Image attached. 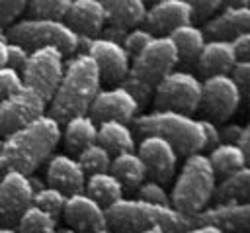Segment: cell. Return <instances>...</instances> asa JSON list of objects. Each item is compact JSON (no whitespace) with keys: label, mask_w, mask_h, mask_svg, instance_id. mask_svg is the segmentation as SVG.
<instances>
[{"label":"cell","mask_w":250,"mask_h":233,"mask_svg":"<svg viewBox=\"0 0 250 233\" xmlns=\"http://www.w3.org/2000/svg\"><path fill=\"white\" fill-rule=\"evenodd\" d=\"M62 137L64 143L70 151L78 153L80 149H84L86 145L98 141V123L92 116L88 114H78L72 116L64 121V129H62Z\"/></svg>","instance_id":"obj_27"},{"label":"cell","mask_w":250,"mask_h":233,"mask_svg":"<svg viewBox=\"0 0 250 233\" xmlns=\"http://www.w3.org/2000/svg\"><path fill=\"white\" fill-rule=\"evenodd\" d=\"M33 204L29 176L20 170H4L0 180V223L14 227L18 217Z\"/></svg>","instance_id":"obj_13"},{"label":"cell","mask_w":250,"mask_h":233,"mask_svg":"<svg viewBox=\"0 0 250 233\" xmlns=\"http://www.w3.org/2000/svg\"><path fill=\"white\" fill-rule=\"evenodd\" d=\"M4 33L8 41L20 43L27 51L43 45H53L61 49L62 55H74L78 51V33L64 20L31 16L12 23Z\"/></svg>","instance_id":"obj_7"},{"label":"cell","mask_w":250,"mask_h":233,"mask_svg":"<svg viewBox=\"0 0 250 233\" xmlns=\"http://www.w3.org/2000/svg\"><path fill=\"white\" fill-rule=\"evenodd\" d=\"M137 198L145 200V202H152V204H160V206H172L170 202V194L166 192V188L162 186V182L158 180H143L137 186Z\"/></svg>","instance_id":"obj_35"},{"label":"cell","mask_w":250,"mask_h":233,"mask_svg":"<svg viewBox=\"0 0 250 233\" xmlns=\"http://www.w3.org/2000/svg\"><path fill=\"white\" fill-rule=\"evenodd\" d=\"M102 74L96 61L84 53L76 51L68 63H64L62 78L51 96L49 116L55 117L59 123H64L68 117L78 114H88L94 96L100 90Z\"/></svg>","instance_id":"obj_2"},{"label":"cell","mask_w":250,"mask_h":233,"mask_svg":"<svg viewBox=\"0 0 250 233\" xmlns=\"http://www.w3.org/2000/svg\"><path fill=\"white\" fill-rule=\"evenodd\" d=\"M186 2L191 6L193 16L199 18V20L209 18V16L215 14V12L221 8V4H223V0H186Z\"/></svg>","instance_id":"obj_41"},{"label":"cell","mask_w":250,"mask_h":233,"mask_svg":"<svg viewBox=\"0 0 250 233\" xmlns=\"http://www.w3.org/2000/svg\"><path fill=\"white\" fill-rule=\"evenodd\" d=\"M229 41L232 45L236 61H250V31H242Z\"/></svg>","instance_id":"obj_42"},{"label":"cell","mask_w":250,"mask_h":233,"mask_svg":"<svg viewBox=\"0 0 250 233\" xmlns=\"http://www.w3.org/2000/svg\"><path fill=\"white\" fill-rule=\"evenodd\" d=\"M201 121V127H203V135H205V147H215L217 143H221V133H219V127L215 125L213 119H205V117H199Z\"/></svg>","instance_id":"obj_43"},{"label":"cell","mask_w":250,"mask_h":233,"mask_svg":"<svg viewBox=\"0 0 250 233\" xmlns=\"http://www.w3.org/2000/svg\"><path fill=\"white\" fill-rule=\"evenodd\" d=\"M84 192L90 194L104 208H107L109 204L123 198V186L109 170L88 174L86 182H84Z\"/></svg>","instance_id":"obj_29"},{"label":"cell","mask_w":250,"mask_h":233,"mask_svg":"<svg viewBox=\"0 0 250 233\" xmlns=\"http://www.w3.org/2000/svg\"><path fill=\"white\" fill-rule=\"evenodd\" d=\"M0 233H20L16 227H10V225H0Z\"/></svg>","instance_id":"obj_50"},{"label":"cell","mask_w":250,"mask_h":233,"mask_svg":"<svg viewBox=\"0 0 250 233\" xmlns=\"http://www.w3.org/2000/svg\"><path fill=\"white\" fill-rule=\"evenodd\" d=\"M66 23L78 33L94 37L105 25V12L100 0H72L66 12Z\"/></svg>","instance_id":"obj_20"},{"label":"cell","mask_w":250,"mask_h":233,"mask_svg":"<svg viewBox=\"0 0 250 233\" xmlns=\"http://www.w3.org/2000/svg\"><path fill=\"white\" fill-rule=\"evenodd\" d=\"M152 96L160 110L191 114L201 102V80L188 70H170L156 82Z\"/></svg>","instance_id":"obj_9"},{"label":"cell","mask_w":250,"mask_h":233,"mask_svg":"<svg viewBox=\"0 0 250 233\" xmlns=\"http://www.w3.org/2000/svg\"><path fill=\"white\" fill-rule=\"evenodd\" d=\"M178 61L180 57L172 39L168 35H154L137 55H133V63L121 86H125L139 106H143L152 98L156 82L166 72L174 70Z\"/></svg>","instance_id":"obj_4"},{"label":"cell","mask_w":250,"mask_h":233,"mask_svg":"<svg viewBox=\"0 0 250 233\" xmlns=\"http://www.w3.org/2000/svg\"><path fill=\"white\" fill-rule=\"evenodd\" d=\"M193 225H215L225 233L248 231L250 227V204L248 202H227L203 208L191 215Z\"/></svg>","instance_id":"obj_17"},{"label":"cell","mask_w":250,"mask_h":233,"mask_svg":"<svg viewBox=\"0 0 250 233\" xmlns=\"http://www.w3.org/2000/svg\"><path fill=\"white\" fill-rule=\"evenodd\" d=\"M236 233H248V231H236Z\"/></svg>","instance_id":"obj_54"},{"label":"cell","mask_w":250,"mask_h":233,"mask_svg":"<svg viewBox=\"0 0 250 233\" xmlns=\"http://www.w3.org/2000/svg\"><path fill=\"white\" fill-rule=\"evenodd\" d=\"M242 129H244V125H238V123H229V125H225L223 129H219L221 141H227V143H234V145H236V141H238Z\"/></svg>","instance_id":"obj_44"},{"label":"cell","mask_w":250,"mask_h":233,"mask_svg":"<svg viewBox=\"0 0 250 233\" xmlns=\"http://www.w3.org/2000/svg\"><path fill=\"white\" fill-rule=\"evenodd\" d=\"M229 74L234 80V84L238 86L242 98H246L250 92V61H236L232 65V69L229 70Z\"/></svg>","instance_id":"obj_38"},{"label":"cell","mask_w":250,"mask_h":233,"mask_svg":"<svg viewBox=\"0 0 250 233\" xmlns=\"http://www.w3.org/2000/svg\"><path fill=\"white\" fill-rule=\"evenodd\" d=\"M29 0H0V29L8 27L27 6Z\"/></svg>","instance_id":"obj_39"},{"label":"cell","mask_w":250,"mask_h":233,"mask_svg":"<svg viewBox=\"0 0 250 233\" xmlns=\"http://www.w3.org/2000/svg\"><path fill=\"white\" fill-rule=\"evenodd\" d=\"M139 110V102L133 98V94L125 86H111V88H100L90 104V116L96 121L104 119H121L131 121Z\"/></svg>","instance_id":"obj_15"},{"label":"cell","mask_w":250,"mask_h":233,"mask_svg":"<svg viewBox=\"0 0 250 233\" xmlns=\"http://www.w3.org/2000/svg\"><path fill=\"white\" fill-rule=\"evenodd\" d=\"M168 37L172 39V43H174V47H176V51H178V57H180L182 61H188V63L197 59V55H199L203 43L207 41V39H205L207 35L203 33V29H201L199 25L191 23V22L174 27V29L168 33Z\"/></svg>","instance_id":"obj_28"},{"label":"cell","mask_w":250,"mask_h":233,"mask_svg":"<svg viewBox=\"0 0 250 233\" xmlns=\"http://www.w3.org/2000/svg\"><path fill=\"white\" fill-rule=\"evenodd\" d=\"M250 27V10L248 6H227L217 16L209 18L203 33L211 39H232L234 35L248 31Z\"/></svg>","instance_id":"obj_21"},{"label":"cell","mask_w":250,"mask_h":233,"mask_svg":"<svg viewBox=\"0 0 250 233\" xmlns=\"http://www.w3.org/2000/svg\"><path fill=\"white\" fill-rule=\"evenodd\" d=\"M47 100L29 86H21L8 98L0 100V137L29 123L37 116L45 114Z\"/></svg>","instance_id":"obj_12"},{"label":"cell","mask_w":250,"mask_h":233,"mask_svg":"<svg viewBox=\"0 0 250 233\" xmlns=\"http://www.w3.org/2000/svg\"><path fill=\"white\" fill-rule=\"evenodd\" d=\"M0 149H2V137H0Z\"/></svg>","instance_id":"obj_55"},{"label":"cell","mask_w":250,"mask_h":233,"mask_svg":"<svg viewBox=\"0 0 250 233\" xmlns=\"http://www.w3.org/2000/svg\"><path fill=\"white\" fill-rule=\"evenodd\" d=\"M182 233H225V231L215 225H191Z\"/></svg>","instance_id":"obj_45"},{"label":"cell","mask_w":250,"mask_h":233,"mask_svg":"<svg viewBox=\"0 0 250 233\" xmlns=\"http://www.w3.org/2000/svg\"><path fill=\"white\" fill-rule=\"evenodd\" d=\"M215 174H229L234 172L242 166H246L248 157L244 155V151L240 147H236L234 143H227L221 141L215 147H211V153L207 155Z\"/></svg>","instance_id":"obj_30"},{"label":"cell","mask_w":250,"mask_h":233,"mask_svg":"<svg viewBox=\"0 0 250 233\" xmlns=\"http://www.w3.org/2000/svg\"><path fill=\"white\" fill-rule=\"evenodd\" d=\"M64 70V55L53 45H43L29 51V57L21 69L23 86L39 92L47 102L55 94Z\"/></svg>","instance_id":"obj_8"},{"label":"cell","mask_w":250,"mask_h":233,"mask_svg":"<svg viewBox=\"0 0 250 233\" xmlns=\"http://www.w3.org/2000/svg\"><path fill=\"white\" fill-rule=\"evenodd\" d=\"M27 176H29V184H31L33 192H37V190H41L43 186H47V182H43L39 176H33V174H27Z\"/></svg>","instance_id":"obj_47"},{"label":"cell","mask_w":250,"mask_h":233,"mask_svg":"<svg viewBox=\"0 0 250 233\" xmlns=\"http://www.w3.org/2000/svg\"><path fill=\"white\" fill-rule=\"evenodd\" d=\"M154 37V33H150L148 29H143V27H129L127 29V33L123 35V39H121V45L125 47V51L129 53V57H133V55H137L150 39Z\"/></svg>","instance_id":"obj_36"},{"label":"cell","mask_w":250,"mask_h":233,"mask_svg":"<svg viewBox=\"0 0 250 233\" xmlns=\"http://www.w3.org/2000/svg\"><path fill=\"white\" fill-rule=\"evenodd\" d=\"M6 53H8V37L4 29H0V67L6 65Z\"/></svg>","instance_id":"obj_46"},{"label":"cell","mask_w":250,"mask_h":233,"mask_svg":"<svg viewBox=\"0 0 250 233\" xmlns=\"http://www.w3.org/2000/svg\"><path fill=\"white\" fill-rule=\"evenodd\" d=\"M137 153L145 163L146 176L158 182H168L176 170L178 151L170 141L160 135H143L137 145Z\"/></svg>","instance_id":"obj_14"},{"label":"cell","mask_w":250,"mask_h":233,"mask_svg":"<svg viewBox=\"0 0 250 233\" xmlns=\"http://www.w3.org/2000/svg\"><path fill=\"white\" fill-rule=\"evenodd\" d=\"M197 69L201 74H223L232 69L236 63V55L232 51V45L229 39H209L203 43L199 55H197Z\"/></svg>","instance_id":"obj_22"},{"label":"cell","mask_w":250,"mask_h":233,"mask_svg":"<svg viewBox=\"0 0 250 233\" xmlns=\"http://www.w3.org/2000/svg\"><path fill=\"white\" fill-rule=\"evenodd\" d=\"M193 12L186 0H154L143 22L150 33H170L174 27L191 22Z\"/></svg>","instance_id":"obj_18"},{"label":"cell","mask_w":250,"mask_h":233,"mask_svg":"<svg viewBox=\"0 0 250 233\" xmlns=\"http://www.w3.org/2000/svg\"><path fill=\"white\" fill-rule=\"evenodd\" d=\"M27 57H29V51H27L23 45L8 41V53H6V65H8V67H12V69H16V70L21 72V69H23Z\"/></svg>","instance_id":"obj_40"},{"label":"cell","mask_w":250,"mask_h":233,"mask_svg":"<svg viewBox=\"0 0 250 233\" xmlns=\"http://www.w3.org/2000/svg\"><path fill=\"white\" fill-rule=\"evenodd\" d=\"M111 153L100 145L98 141L86 145L84 149L78 151V163L80 166L84 168L86 174H92V172H104V170H109V164H111Z\"/></svg>","instance_id":"obj_32"},{"label":"cell","mask_w":250,"mask_h":233,"mask_svg":"<svg viewBox=\"0 0 250 233\" xmlns=\"http://www.w3.org/2000/svg\"><path fill=\"white\" fill-rule=\"evenodd\" d=\"M2 172H4V170H2V168H0V180H2Z\"/></svg>","instance_id":"obj_53"},{"label":"cell","mask_w":250,"mask_h":233,"mask_svg":"<svg viewBox=\"0 0 250 233\" xmlns=\"http://www.w3.org/2000/svg\"><path fill=\"white\" fill-rule=\"evenodd\" d=\"M109 172L121 182L123 190H137V186L146 178V168L139 153L133 151H123L111 157Z\"/></svg>","instance_id":"obj_23"},{"label":"cell","mask_w":250,"mask_h":233,"mask_svg":"<svg viewBox=\"0 0 250 233\" xmlns=\"http://www.w3.org/2000/svg\"><path fill=\"white\" fill-rule=\"evenodd\" d=\"M250 196V168L242 166L234 172L225 174L221 182H215L213 188V200L215 204H227V202H248Z\"/></svg>","instance_id":"obj_25"},{"label":"cell","mask_w":250,"mask_h":233,"mask_svg":"<svg viewBox=\"0 0 250 233\" xmlns=\"http://www.w3.org/2000/svg\"><path fill=\"white\" fill-rule=\"evenodd\" d=\"M62 215L68 227L76 229L78 233H96L105 225V208L100 206L90 194L74 192L66 196Z\"/></svg>","instance_id":"obj_16"},{"label":"cell","mask_w":250,"mask_h":233,"mask_svg":"<svg viewBox=\"0 0 250 233\" xmlns=\"http://www.w3.org/2000/svg\"><path fill=\"white\" fill-rule=\"evenodd\" d=\"M137 233H166L162 227H146V229H141Z\"/></svg>","instance_id":"obj_49"},{"label":"cell","mask_w":250,"mask_h":233,"mask_svg":"<svg viewBox=\"0 0 250 233\" xmlns=\"http://www.w3.org/2000/svg\"><path fill=\"white\" fill-rule=\"evenodd\" d=\"M215 182L217 174L203 151L186 155V161L170 194L172 208L186 215L197 213L211 200Z\"/></svg>","instance_id":"obj_6"},{"label":"cell","mask_w":250,"mask_h":233,"mask_svg":"<svg viewBox=\"0 0 250 233\" xmlns=\"http://www.w3.org/2000/svg\"><path fill=\"white\" fill-rule=\"evenodd\" d=\"M135 129L141 135H160L174 145L182 155H191L205 149V135L199 117H193L184 112L160 110L143 114L131 119Z\"/></svg>","instance_id":"obj_5"},{"label":"cell","mask_w":250,"mask_h":233,"mask_svg":"<svg viewBox=\"0 0 250 233\" xmlns=\"http://www.w3.org/2000/svg\"><path fill=\"white\" fill-rule=\"evenodd\" d=\"M105 225L117 233H137L146 227H162L166 233H182L191 227V215L172 206L145 202L141 198H119L105 208Z\"/></svg>","instance_id":"obj_3"},{"label":"cell","mask_w":250,"mask_h":233,"mask_svg":"<svg viewBox=\"0 0 250 233\" xmlns=\"http://www.w3.org/2000/svg\"><path fill=\"white\" fill-rule=\"evenodd\" d=\"M240 102H242V94H240L238 86L234 84V80L230 78L229 72L209 74L201 82V102H199V106L203 108V112L209 117H213L217 121H223L238 110Z\"/></svg>","instance_id":"obj_11"},{"label":"cell","mask_w":250,"mask_h":233,"mask_svg":"<svg viewBox=\"0 0 250 233\" xmlns=\"http://www.w3.org/2000/svg\"><path fill=\"white\" fill-rule=\"evenodd\" d=\"M72 0H29V12L33 16L39 18H55V20H62L68 12Z\"/></svg>","instance_id":"obj_34"},{"label":"cell","mask_w":250,"mask_h":233,"mask_svg":"<svg viewBox=\"0 0 250 233\" xmlns=\"http://www.w3.org/2000/svg\"><path fill=\"white\" fill-rule=\"evenodd\" d=\"M96 233H117V231H113V229H109V227H102V229H98Z\"/></svg>","instance_id":"obj_52"},{"label":"cell","mask_w":250,"mask_h":233,"mask_svg":"<svg viewBox=\"0 0 250 233\" xmlns=\"http://www.w3.org/2000/svg\"><path fill=\"white\" fill-rule=\"evenodd\" d=\"M98 143L104 145L111 155H117L135 149V135L127 121L104 119L98 125Z\"/></svg>","instance_id":"obj_24"},{"label":"cell","mask_w":250,"mask_h":233,"mask_svg":"<svg viewBox=\"0 0 250 233\" xmlns=\"http://www.w3.org/2000/svg\"><path fill=\"white\" fill-rule=\"evenodd\" d=\"M86 182V172L80 166V163L66 155V153H55L47 161V184L62 190L66 196L74 192H82Z\"/></svg>","instance_id":"obj_19"},{"label":"cell","mask_w":250,"mask_h":233,"mask_svg":"<svg viewBox=\"0 0 250 233\" xmlns=\"http://www.w3.org/2000/svg\"><path fill=\"white\" fill-rule=\"evenodd\" d=\"M227 6H248V0H223Z\"/></svg>","instance_id":"obj_48"},{"label":"cell","mask_w":250,"mask_h":233,"mask_svg":"<svg viewBox=\"0 0 250 233\" xmlns=\"http://www.w3.org/2000/svg\"><path fill=\"white\" fill-rule=\"evenodd\" d=\"M152 2H154V0H152Z\"/></svg>","instance_id":"obj_56"},{"label":"cell","mask_w":250,"mask_h":233,"mask_svg":"<svg viewBox=\"0 0 250 233\" xmlns=\"http://www.w3.org/2000/svg\"><path fill=\"white\" fill-rule=\"evenodd\" d=\"M62 137L61 123L47 112L2 139L0 168L31 174L55 151Z\"/></svg>","instance_id":"obj_1"},{"label":"cell","mask_w":250,"mask_h":233,"mask_svg":"<svg viewBox=\"0 0 250 233\" xmlns=\"http://www.w3.org/2000/svg\"><path fill=\"white\" fill-rule=\"evenodd\" d=\"M57 233H78L76 229H72V227H62V229H59Z\"/></svg>","instance_id":"obj_51"},{"label":"cell","mask_w":250,"mask_h":233,"mask_svg":"<svg viewBox=\"0 0 250 233\" xmlns=\"http://www.w3.org/2000/svg\"><path fill=\"white\" fill-rule=\"evenodd\" d=\"M78 51L88 53L96 61L102 78H105L107 82H119L129 72L131 57L121 45V41L107 39L102 35H78Z\"/></svg>","instance_id":"obj_10"},{"label":"cell","mask_w":250,"mask_h":233,"mask_svg":"<svg viewBox=\"0 0 250 233\" xmlns=\"http://www.w3.org/2000/svg\"><path fill=\"white\" fill-rule=\"evenodd\" d=\"M105 12V22L121 27H135L143 22L146 6L145 0H100Z\"/></svg>","instance_id":"obj_26"},{"label":"cell","mask_w":250,"mask_h":233,"mask_svg":"<svg viewBox=\"0 0 250 233\" xmlns=\"http://www.w3.org/2000/svg\"><path fill=\"white\" fill-rule=\"evenodd\" d=\"M21 86H23L21 72L12 69V67H8V65H2L0 67V100L8 98L10 94L20 90Z\"/></svg>","instance_id":"obj_37"},{"label":"cell","mask_w":250,"mask_h":233,"mask_svg":"<svg viewBox=\"0 0 250 233\" xmlns=\"http://www.w3.org/2000/svg\"><path fill=\"white\" fill-rule=\"evenodd\" d=\"M64 202H66V194L51 184L43 186L41 190L33 192V204L45 211H49L51 215L55 217H61L62 215V210H64Z\"/></svg>","instance_id":"obj_33"},{"label":"cell","mask_w":250,"mask_h":233,"mask_svg":"<svg viewBox=\"0 0 250 233\" xmlns=\"http://www.w3.org/2000/svg\"><path fill=\"white\" fill-rule=\"evenodd\" d=\"M16 229L20 233H57L59 225H57V217L51 215L49 211L37 208L35 204H31L20 217L16 223Z\"/></svg>","instance_id":"obj_31"}]
</instances>
